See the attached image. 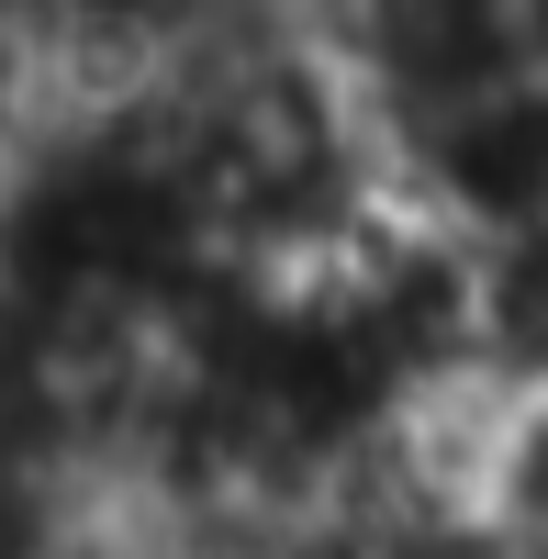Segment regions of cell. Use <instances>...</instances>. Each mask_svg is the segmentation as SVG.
I'll return each instance as SVG.
<instances>
[{
  "label": "cell",
  "instance_id": "obj_1",
  "mask_svg": "<svg viewBox=\"0 0 548 559\" xmlns=\"http://www.w3.org/2000/svg\"><path fill=\"white\" fill-rule=\"evenodd\" d=\"M392 179H403L415 213H437L470 247L537 236L548 224V57L392 123Z\"/></svg>",
  "mask_w": 548,
  "mask_h": 559
},
{
  "label": "cell",
  "instance_id": "obj_2",
  "mask_svg": "<svg viewBox=\"0 0 548 559\" xmlns=\"http://www.w3.org/2000/svg\"><path fill=\"white\" fill-rule=\"evenodd\" d=\"M0 437H12V392H0Z\"/></svg>",
  "mask_w": 548,
  "mask_h": 559
}]
</instances>
